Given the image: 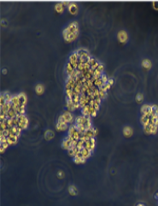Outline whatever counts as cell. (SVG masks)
<instances>
[{
    "mask_svg": "<svg viewBox=\"0 0 158 206\" xmlns=\"http://www.w3.org/2000/svg\"><path fill=\"white\" fill-rule=\"evenodd\" d=\"M74 33H79V26H78V23L76 21H74V22L70 23L69 25L63 30L62 34L63 36H65L67 35V34Z\"/></svg>",
    "mask_w": 158,
    "mask_h": 206,
    "instance_id": "obj_1",
    "label": "cell"
},
{
    "mask_svg": "<svg viewBox=\"0 0 158 206\" xmlns=\"http://www.w3.org/2000/svg\"><path fill=\"white\" fill-rule=\"evenodd\" d=\"M16 116L18 117L19 119V122H18V126L21 130L26 129L28 126V119L25 116V115H20L17 114Z\"/></svg>",
    "mask_w": 158,
    "mask_h": 206,
    "instance_id": "obj_2",
    "label": "cell"
},
{
    "mask_svg": "<svg viewBox=\"0 0 158 206\" xmlns=\"http://www.w3.org/2000/svg\"><path fill=\"white\" fill-rule=\"evenodd\" d=\"M69 63L72 64V66L74 67V69H77L78 65H79V56L77 55L76 52H74V53H72L71 55H70Z\"/></svg>",
    "mask_w": 158,
    "mask_h": 206,
    "instance_id": "obj_3",
    "label": "cell"
},
{
    "mask_svg": "<svg viewBox=\"0 0 158 206\" xmlns=\"http://www.w3.org/2000/svg\"><path fill=\"white\" fill-rule=\"evenodd\" d=\"M95 146H96V139H95V138H91L85 142V148L91 151V152L94 151Z\"/></svg>",
    "mask_w": 158,
    "mask_h": 206,
    "instance_id": "obj_4",
    "label": "cell"
},
{
    "mask_svg": "<svg viewBox=\"0 0 158 206\" xmlns=\"http://www.w3.org/2000/svg\"><path fill=\"white\" fill-rule=\"evenodd\" d=\"M73 140H74V139H73L71 137H69V135H68L66 138L63 139V141H62V148L64 149V150H67V151H69V150L70 149V147H71V143H72Z\"/></svg>",
    "mask_w": 158,
    "mask_h": 206,
    "instance_id": "obj_5",
    "label": "cell"
},
{
    "mask_svg": "<svg viewBox=\"0 0 158 206\" xmlns=\"http://www.w3.org/2000/svg\"><path fill=\"white\" fill-rule=\"evenodd\" d=\"M118 40L121 43H126L128 40V35L126 31L121 30L118 33Z\"/></svg>",
    "mask_w": 158,
    "mask_h": 206,
    "instance_id": "obj_6",
    "label": "cell"
},
{
    "mask_svg": "<svg viewBox=\"0 0 158 206\" xmlns=\"http://www.w3.org/2000/svg\"><path fill=\"white\" fill-rule=\"evenodd\" d=\"M62 116H64V119L66 121L67 123H72L73 121H74V117H73V115L71 114L70 111H65L64 113L62 114Z\"/></svg>",
    "mask_w": 158,
    "mask_h": 206,
    "instance_id": "obj_7",
    "label": "cell"
},
{
    "mask_svg": "<svg viewBox=\"0 0 158 206\" xmlns=\"http://www.w3.org/2000/svg\"><path fill=\"white\" fill-rule=\"evenodd\" d=\"M133 128L129 126H126L123 128V134L124 136L126 137V138H129L133 135Z\"/></svg>",
    "mask_w": 158,
    "mask_h": 206,
    "instance_id": "obj_8",
    "label": "cell"
},
{
    "mask_svg": "<svg viewBox=\"0 0 158 206\" xmlns=\"http://www.w3.org/2000/svg\"><path fill=\"white\" fill-rule=\"evenodd\" d=\"M21 130L20 127H17V126H14L13 127H11L10 128V134H14V135H16V137H20L21 134Z\"/></svg>",
    "mask_w": 158,
    "mask_h": 206,
    "instance_id": "obj_9",
    "label": "cell"
},
{
    "mask_svg": "<svg viewBox=\"0 0 158 206\" xmlns=\"http://www.w3.org/2000/svg\"><path fill=\"white\" fill-rule=\"evenodd\" d=\"M78 33H69V34H67V35L63 36V38H64V40L67 41V42H71V41L74 40L75 39L77 38L78 36Z\"/></svg>",
    "mask_w": 158,
    "mask_h": 206,
    "instance_id": "obj_10",
    "label": "cell"
},
{
    "mask_svg": "<svg viewBox=\"0 0 158 206\" xmlns=\"http://www.w3.org/2000/svg\"><path fill=\"white\" fill-rule=\"evenodd\" d=\"M7 141H8L9 146H11V144H16L18 141V137H16V135H14V134H10V135L7 138Z\"/></svg>",
    "mask_w": 158,
    "mask_h": 206,
    "instance_id": "obj_11",
    "label": "cell"
},
{
    "mask_svg": "<svg viewBox=\"0 0 158 206\" xmlns=\"http://www.w3.org/2000/svg\"><path fill=\"white\" fill-rule=\"evenodd\" d=\"M81 113H82V116H91V107H90V105H86V106H85L84 108H82V110H81Z\"/></svg>",
    "mask_w": 158,
    "mask_h": 206,
    "instance_id": "obj_12",
    "label": "cell"
},
{
    "mask_svg": "<svg viewBox=\"0 0 158 206\" xmlns=\"http://www.w3.org/2000/svg\"><path fill=\"white\" fill-rule=\"evenodd\" d=\"M56 129L57 131L62 132L68 129V123H61V122H57L56 125Z\"/></svg>",
    "mask_w": 158,
    "mask_h": 206,
    "instance_id": "obj_13",
    "label": "cell"
},
{
    "mask_svg": "<svg viewBox=\"0 0 158 206\" xmlns=\"http://www.w3.org/2000/svg\"><path fill=\"white\" fill-rule=\"evenodd\" d=\"M66 106H67V109H68L69 111H74V110H75L74 102L72 101V99H67V100H66Z\"/></svg>",
    "mask_w": 158,
    "mask_h": 206,
    "instance_id": "obj_14",
    "label": "cell"
},
{
    "mask_svg": "<svg viewBox=\"0 0 158 206\" xmlns=\"http://www.w3.org/2000/svg\"><path fill=\"white\" fill-rule=\"evenodd\" d=\"M68 8H69V11L73 15H75L78 12V6L74 3H70Z\"/></svg>",
    "mask_w": 158,
    "mask_h": 206,
    "instance_id": "obj_15",
    "label": "cell"
},
{
    "mask_svg": "<svg viewBox=\"0 0 158 206\" xmlns=\"http://www.w3.org/2000/svg\"><path fill=\"white\" fill-rule=\"evenodd\" d=\"M77 55L79 56V57H87V56H90V54L88 53V51L86 50H85V49H79L77 51H76Z\"/></svg>",
    "mask_w": 158,
    "mask_h": 206,
    "instance_id": "obj_16",
    "label": "cell"
},
{
    "mask_svg": "<svg viewBox=\"0 0 158 206\" xmlns=\"http://www.w3.org/2000/svg\"><path fill=\"white\" fill-rule=\"evenodd\" d=\"M19 99H20V104L21 105H24L25 106L26 104H27V97H26V94L24 92H21L20 94L18 95Z\"/></svg>",
    "mask_w": 158,
    "mask_h": 206,
    "instance_id": "obj_17",
    "label": "cell"
},
{
    "mask_svg": "<svg viewBox=\"0 0 158 206\" xmlns=\"http://www.w3.org/2000/svg\"><path fill=\"white\" fill-rule=\"evenodd\" d=\"M76 131H77L76 124H73V125H71V126L69 127V132H68V135H69V137H71V138H72V136L74 135V134Z\"/></svg>",
    "mask_w": 158,
    "mask_h": 206,
    "instance_id": "obj_18",
    "label": "cell"
},
{
    "mask_svg": "<svg viewBox=\"0 0 158 206\" xmlns=\"http://www.w3.org/2000/svg\"><path fill=\"white\" fill-rule=\"evenodd\" d=\"M69 194L71 195V196H76L78 194V189L76 188V186H69Z\"/></svg>",
    "mask_w": 158,
    "mask_h": 206,
    "instance_id": "obj_19",
    "label": "cell"
},
{
    "mask_svg": "<svg viewBox=\"0 0 158 206\" xmlns=\"http://www.w3.org/2000/svg\"><path fill=\"white\" fill-rule=\"evenodd\" d=\"M81 151L82 152V156H83V157L86 158V159L89 158L90 156H91V151H89V150H87L86 148H83Z\"/></svg>",
    "mask_w": 158,
    "mask_h": 206,
    "instance_id": "obj_20",
    "label": "cell"
},
{
    "mask_svg": "<svg viewBox=\"0 0 158 206\" xmlns=\"http://www.w3.org/2000/svg\"><path fill=\"white\" fill-rule=\"evenodd\" d=\"M55 10L58 12V13H62L64 10V6H63L62 3H57L55 5Z\"/></svg>",
    "mask_w": 158,
    "mask_h": 206,
    "instance_id": "obj_21",
    "label": "cell"
},
{
    "mask_svg": "<svg viewBox=\"0 0 158 206\" xmlns=\"http://www.w3.org/2000/svg\"><path fill=\"white\" fill-rule=\"evenodd\" d=\"M142 66L146 69H150L151 68V62L149 59H144L142 62Z\"/></svg>",
    "mask_w": 158,
    "mask_h": 206,
    "instance_id": "obj_22",
    "label": "cell"
},
{
    "mask_svg": "<svg viewBox=\"0 0 158 206\" xmlns=\"http://www.w3.org/2000/svg\"><path fill=\"white\" fill-rule=\"evenodd\" d=\"M53 137H54V133H53L52 131H50V130H47V131L45 132V139L50 140V139H51Z\"/></svg>",
    "mask_w": 158,
    "mask_h": 206,
    "instance_id": "obj_23",
    "label": "cell"
},
{
    "mask_svg": "<svg viewBox=\"0 0 158 206\" xmlns=\"http://www.w3.org/2000/svg\"><path fill=\"white\" fill-rule=\"evenodd\" d=\"M11 104L13 106H16V105H19L20 104V99H19L18 96H14L12 97V99H11Z\"/></svg>",
    "mask_w": 158,
    "mask_h": 206,
    "instance_id": "obj_24",
    "label": "cell"
},
{
    "mask_svg": "<svg viewBox=\"0 0 158 206\" xmlns=\"http://www.w3.org/2000/svg\"><path fill=\"white\" fill-rule=\"evenodd\" d=\"M74 67H73L71 63L69 62L67 63V65H66V72L68 73V75H71V74L74 72Z\"/></svg>",
    "mask_w": 158,
    "mask_h": 206,
    "instance_id": "obj_25",
    "label": "cell"
},
{
    "mask_svg": "<svg viewBox=\"0 0 158 206\" xmlns=\"http://www.w3.org/2000/svg\"><path fill=\"white\" fill-rule=\"evenodd\" d=\"M86 161V158L84 157H78V156H74V162L77 164H81V163H85Z\"/></svg>",
    "mask_w": 158,
    "mask_h": 206,
    "instance_id": "obj_26",
    "label": "cell"
},
{
    "mask_svg": "<svg viewBox=\"0 0 158 206\" xmlns=\"http://www.w3.org/2000/svg\"><path fill=\"white\" fill-rule=\"evenodd\" d=\"M44 90H45V88H44V87L42 85H40V84H38L36 86V87H35V92L38 95H40V94H42V93L44 92Z\"/></svg>",
    "mask_w": 158,
    "mask_h": 206,
    "instance_id": "obj_27",
    "label": "cell"
},
{
    "mask_svg": "<svg viewBox=\"0 0 158 206\" xmlns=\"http://www.w3.org/2000/svg\"><path fill=\"white\" fill-rule=\"evenodd\" d=\"M152 127H153V124L152 123H150L146 125V126L144 127V132L148 134H151V132H152Z\"/></svg>",
    "mask_w": 158,
    "mask_h": 206,
    "instance_id": "obj_28",
    "label": "cell"
},
{
    "mask_svg": "<svg viewBox=\"0 0 158 206\" xmlns=\"http://www.w3.org/2000/svg\"><path fill=\"white\" fill-rule=\"evenodd\" d=\"M85 120H86V116H79L76 119H75V124H83Z\"/></svg>",
    "mask_w": 158,
    "mask_h": 206,
    "instance_id": "obj_29",
    "label": "cell"
},
{
    "mask_svg": "<svg viewBox=\"0 0 158 206\" xmlns=\"http://www.w3.org/2000/svg\"><path fill=\"white\" fill-rule=\"evenodd\" d=\"M104 84V83L103 82V80H102L101 78H99V79H98L93 83V85H94V87H98V88H100L102 86H103Z\"/></svg>",
    "mask_w": 158,
    "mask_h": 206,
    "instance_id": "obj_30",
    "label": "cell"
},
{
    "mask_svg": "<svg viewBox=\"0 0 158 206\" xmlns=\"http://www.w3.org/2000/svg\"><path fill=\"white\" fill-rule=\"evenodd\" d=\"M158 116V107L156 105H151V116Z\"/></svg>",
    "mask_w": 158,
    "mask_h": 206,
    "instance_id": "obj_31",
    "label": "cell"
},
{
    "mask_svg": "<svg viewBox=\"0 0 158 206\" xmlns=\"http://www.w3.org/2000/svg\"><path fill=\"white\" fill-rule=\"evenodd\" d=\"M150 123L158 126V116H153L150 117Z\"/></svg>",
    "mask_w": 158,
    "mask_h": 206,
    "instance_id": "obj_32",
    "label": "cell"
},
{
    "mask_svg": "<svg viewBox=\"0 0 158 206\" xmlns=\"http://www.w3.org/2000/svg\"><path fill=\"white\" fill-rule=\"evenodd\" d=\"M143 100H144V96H143V94H141V93L137 94V96H136V101H137V103L140 104V103L143 102Z\"/></svg>",
    "mask_w": 158,
    "mask_h": 206,
    "instance_id": "obj_33",
    "label": "cell"
},
{
    "mask_svg": "<svg viewBox=\"0 0 158 206\" xmlns=\"http://www.w3.org/2000/svg\"><path fill=\"white\" fill-rule=\"evenodd\" d=\"M106 97H107V92L99 89V98H100L101 99H105Z\"/></svg>",
    "mask_w": 158,
    "mask_h": 206,
    "instance_id": "obj_34",
    "label": "cell"
},
{
    "mask_svg": "<svg viewBox=\"0 0 158 206\" xmlns=\"http://www.w3.org/2000/svg\"><path fill=\"white\" fill-rule=\"evenodd\" d=\"M110 87H111V86L109 85V83H104V84L99 89L103 90V91H105V92H107V90H109V89H110Z\"/></svg>",
    "mask_w": 158,
    "mask_h": 206,
    "instance_id": "obj_35",
    "label": "cell"
},
{
    "mask_svg": "<svg viewBox=\"0 0 158 206\" xmlns=\"http://www.w3.org/2000/svg\"><path fill=\"white\" fill-rule=\"evenodd\" d=\"M61 122V123H67L66 121H65V119H64V116H63L62 115H61V116L58 117V122Z\"/></svg>",
    "mask_w": 158,
    "mask_h": 206,
    "instance_id": "obj_36",
    "label": "cell"
},
{
    "mask_svg": "<svg viewBox=\"0 0 158 206\" xmlns=\"http://www.w3.org/2000/svg\"><path fill=\"white\" fill-rule=\"evenodd\" d=\"M96 69L98 70V71H99V72L103 73V69H104V66H103V64H102V63H100V64L98 65V67Z\"/></svg>",
    "mask_w": 158,
    "mask_h": 206,
    "instance_id": "obj_37",
    "label": "cell"
},
{
    "mask_svg": "<svg viewBox=\"0 0 158 206\" xmlns=\"http://www.w3.org/2000/svg\"><path fill=\"white\" fill-rule=\"evenodd\" d=\"M101 79H102V80H103V83H107V82H108L109 78L107 77V75H104V74H103V75H102V76H101Z\"/></svg>",
    "mask_w": 158,
    "mask_h": 206,
    "instance_id": "obj_38",
    "label": "cell"
},
{
    "mask_svg": "<svg viewBox=\"0 0 158 206\" xmlns=\"http://www.w3.org/2000/svg\"><path fill=\"white\" fill-rule=\"evenodd\" d=\"M157 130H158V126H155V125L153 124L151 134H156V133H157Z\"/></svg>",
    "mask_w": 158,
    "mask_h": 206,
    "instance_id": "obj_39",
    "label": "cell"
},
{
    "mask_svg": "<svg viewBox=\"0 0 158 206\" xmlns=\"http://www.w3.org/2000/svg\"><path fill=\"white\" fill-rule=\"evenodd\" d=\"M0 146H3L4 149H6L7 147H8V146H9V143H8V141H7V142H4V143H0Z\"/></svg>",
    "mask_w": 158,
    "mask_h": 206,
    "instance_id": "obj_40",
    "label": "cell"
},
{
    "mask_svg": "<svg viewBox=\"0 0 158 206\" xmlns=\"http://www.w3.org/2000/svg\"><path fill=\"white\" fill-rule=\"evenodd\" d=\"M93 107H94V109L96 110H99V108H100V104H98V103H96V102H95V103H94Z\"/></svg>",
    "mask_w": 158,
    "mask_h": 206,
    "instance_id": "obj_41",
    "label": "cell"
},
{
    "mask_svg": "<svg viewBox=\"0 0 158 206\" xmlns=\"http://www.w3.org/2000/svg\"><path fill=\"white\" fill-rule=\"evenodd\" d=\"M152 5H153V8H154L155 9H156V10H158V2H153Z\"/></svg>",
    "mask_w": 158,
    "mask_h": 206,
    "instance_id": "obj_42",
    "label": "cell"
},
{
    "mask_svg": "<svg viewBox=\"0 0 158 206\" xmlns=\"http://www.w3.org/2000/svg\"><path fill=\"white\" fill-rule=\"evenodd\" d=\"M63 176H64V174H63L62 171H59V172L57 173V177H59L60 179L63 178Z\"/></svg>",
    "mask_w": 158,
    "mask_h": 206,
    "instance_id": "obj_43",
    "label": "cell"
},
{
    "mask_svg": "<svg viewBox=\"0 0 158 206\" xmlns=\"http://www.w3.org/2000/svg\"><path fill=\"white\" fill-rule=\"evenodd\" d=\"M97 112H98V110H94L93 111L91 112V117H95L97 116Z\"/></svg>",
    "mask_w": 158,
    "mask_h": 206,
    "instance_id": "obj_44",
    "label": "cell"
},
{
    "mask_svg": "<svg viewBox=\"0 0 158 206\" xmlns=\"http://www.w3.org/2000/svg\"><path fill=\"white\" fill-rule=\"evenodd\" d=\"M95 62H96V60H95L93 57H91V59H90V61H89V63H90V65L91 66V65L93 64V63H95Z\"/></svg>",
    "mask_w": 158,
    "mask_h": 206,
    "instance_id": "obj_45",
    "label": "cell"
},
{
    "mask_svg": "<svg viewBox=\"0 0 158 206\" xmlns=\"http://www.w3.org/2000/svg\"><path fill=\"white\" fill-rule=\"evenodd\" d=\"M94 100H95V102H96V103H98V104H101L102 99H100V98H96V99H95Z\"/></svg>",
    "mask_w": 158,
    "mask_h": 206,
    "instance_id": "obj_46",
    "label": "cell"
},
{
    "mask_svg": "<svg viewBox=\"0 0 158 206\" xmlns=\"http://www.w3.org/2000/svg\"><path fill=\"white\" fill-rule=\"evenodd\" d=\"M107 83H109V84L110 85V86H112L114 84V79H111V78H110V79H109L108 80V82H107Z\"/></svg>",
    "mask_w": 158,
    "mask_h": 206,
    "instance_id": "obj_47",
    "label": "cell"
},
{
    "mask_svg": "<svg viewBox=\"0 0 158 206\" xmlns=\"http://www.w3.org/2000/svg\"><path fill=\"white\" fill-rule=\"evenodd\" d=\"M4 151H5V149H4L3 146H0V151H1V153H4Z\"/></svg>",
    "mask_w": 158,
    "mask_h": 206,
    "instance_id": "obj_48",
    "label": "cell"
},
{
    "mask_svg": "<svg viewBox=\"0 0 158 206\" xmlns=\"http://www.w3.org/2000/svg\"><path fill=\"white\" fill-rule=\"evenodd\" d=\"M7 73V70L5 69V68H4V69L3 70V74H6Z\"/></svg>",
    "mask_w": 158,
    "mask_h": 206,
    "instance_id": "obj_49",
    "label": "cell"
},
{
    "mask_svg": "<svg viewBox=\"0 0 158 206\" xmlns=\"http://www.w3.org/2000/svg\"><path fill=\"white\" fill-rule=\"evenodd\" d=\"M137 206H144V204H143V203H138Z\"/></svg>",
    "mask_w": 158,
    "mask_h": 206,
    "instance_id": "obj_50",
    "label": "cell"
},
{
    "mask_svg": "<svg viewBox=\"0 0 158 206\" xmlns=\"http://www.w3.org/2000/svg\"><path fill=\"white\" fill-rule=\"evenodd\" d=\"M156 198L158 199V192H157V194H156Z\"/></svg>",
    "mask_w": 158,
    "mask_h": 206,
    "instance_id": "obj_51",
    "label": "cell"
}]
</instances>
